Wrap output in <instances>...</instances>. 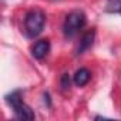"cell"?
<instances>
[{
  "label": "cell",
  "mask_w": 121,
  "mask_h": 121,
  "mask_svg": "<svg viewBox=\"0 0 121 121\" xmlns=\"http://www.w3.org/2000/svg\"><path fill=\"white\" fill-rule=\"evenodd\" d=\"M94 39H95V29H91V30H88V31H86V33L83 34V37H81L78 46H77L76 54H77V56H81L84 51H87V50L93 46Z\"/></svg>",
  "instance_id": "obj_5"
},
{
  "label": "cell",
  "mask_w": 121,
  "mask_h": 121,
  "mask_svg": "<svg viewBox=\"0 0 121 121\" xmlns=\"http://www.w3.org/2000/svg\"><path fill=\"white\" fill-rule=\"evenodd\" d=\"M105 10L108 13H121V0H107L105 4Z\"/></svg>",
  "instance_id": "obj_7"
},
{
  "label": "cell",
  "mask_w": 121,
  "mask_h": 121,
  "mask_svg": "<svg viewBox=\"0 0 121 121\" xmlns=\"http://www.w3.org/2000/svg\"><path fill=\"white\" fill-rule=\"evenodd\" d=\"M43 101H44V104H46L47 107H50V105H51V101H50V94H48V93H44V94H43Z\"/></svg>",
  "instance_id": "obj_9"
},
{
  "label": "cell",
  "mask_w": 121,
  "mask_h": 121,
  "mask_svg": "<svg viewBox=\"0 0 121 121\" xmlns=\"http://www.w3.org/2000/svg\"><path fill=\"white\" fill-rule=\"evenodd\" d=\"M6 103L12 107L16 118L19 120H34V111L23 101V90H14L4 97Z\"/></svg>",
  "instance_id": "obj_1"
},
{
  "label": "cell",
  "mask_w": 121,
  "mask_h": 121,
  "mask_svg": "<svg viewBox=\"0 0 121 121\" xmlns=\"http://www.w3.org/2000/svg\"><path fill=\"white\" fill-rule=\"evenodd\" d=\"M70 86H71L70 74L64 73V74L61 76V78H60V87H61V90H63V91H67V90L70 88Z\"/></svg>",
  "instance_id": "obj_8"
},
{
  "label": "cell",
  "mask_w": 121,
  "mask_h": 121,
  "mask_svg": "<svg viewBox=\"0 0 121 121\" xmlns=\"http://www.w3.org/2000/svg\"><path fill=\"white\" fill-rule=\"evenodd\" d=\"M87 23V17L84 14V12L81 10H73L71 13H69L66 16V20L63 23V33L66 39H71L74 37Z\"/></svg>",
  "instance_id": "obj_3"
},
{
  "label": "cell",
  "mask_w": 121,
  "mask_h": 121,
  "mask_svg": "<svg viewBox=\"0 0 121 121\" xmlns=\"http://www.w3.org/2000/svg\"><path fill=\"white\" fill-rule=\"evenodd\" d=\"M90 78H91V73L88 71V69L81 67V69H78V70L76 71V74H74V77H73V81H74L76 86L84 87V86L90 81Z\"/></svg>",
  "instance_id": "obj_6"
},
{
  "label": "cell",
  "mask_w": 121,
  "mask_h": 121,
  "mask_svg": "<svg viewBox=\"0 0 121 121\" xmlns=\"http://www.w3.org/2000/svg\"><path fill=\"white\" fill-rule=\"evenodd\" d=\"M46 24V14L44 12H41L40 9H33L30 12L26 13L24 16V31L27 34V37H37Z\"/></svg>",
  "instance_id": "obj_2"
},
{
  "label": "cell",
  "mask_w": 121,
  "mask_h": 121,
  "mask_svg": "<svg viewBox=\"0 0 121 121\" xmlns=\"http://www.w3.org/2000/svg\"><path fill=\"white\" fill-rule=\"evenodd\" d=\"M50 51V41L47 39H41L39 41H36L31 47V56L36 60H43Z\"/></svg>",
  "instance_id": "obj_4"
}]
</instances>
